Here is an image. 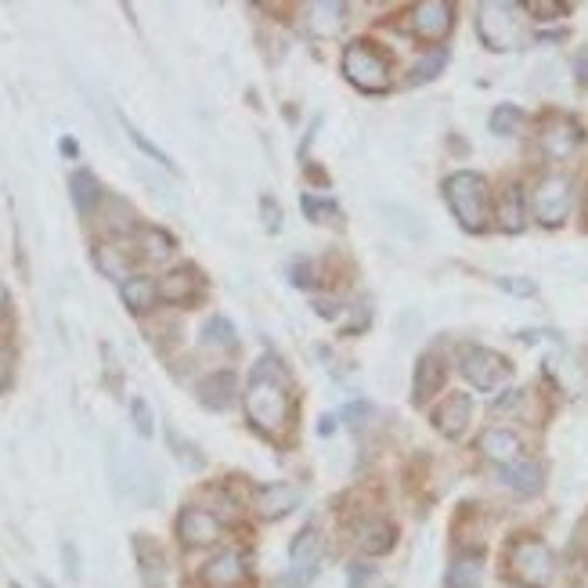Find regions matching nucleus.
<instances>
[{"label":"nucleus","instance_id":"1","mask_svg":"<svg viewBox=\"0 0 588 588\" xmlns=\"http://www.w3.org/2000/svg\"><path fill=\"white\" fill-rule=\"evenodd\" d=\"M242 405H245V419H250V427L256 433L279 437L285 427H290L293 379L275 354H264V358L253 365L250 382H245V393H242Z\"/></svg>","mask_w":588,"mask_h":588},{"label":"nucleus","instance_id":"2","mask_svg":"<svg viewBox=\"0 0 588 588\" xmlns=\"http://www.w3.org/2000/svg\"><path fill=\"white\" fill-rule=\"evenodd\" d=\"M108 476H113L116 495L134 505H156L162 495L159 473L153 470V462L141 451L123 448L119 441H113V451H108Z\"/></svg>","mask_w":588,"mask_h":588},{"label":"nucleus","instance_id":"3","mask_svg":"<svg viewBox=\"0 0 588 588\" xmlns=\"http://www.w3.org/2000/svg\"><path fill=\"white\" fill-rule=\"evenodd\" d=\"M444 199L448 210L455 213V221L462 231L470 235H481L491 221V196H487V181L473 170H459L444 181Z\"/></svg>","mask_w":588,"mask_h":588},{"label":"nucleus","instance_id":"4","mask_svg":"<svg viewBox=\"0 0 588 588\" xmlns=\"http://www.w3.org/2000/svg\"><path fill=\"white\" fill-rule=\"evenodd\" d=\"M505 567L519 588H549L556 581V556L542 538H516L505 549Z\"/></svg>","mask_w":588,"mask_h":588},{"label":"nucleus","instance_id":"5","mask_svg":"<svg viewBox=\"0 0 588 588\" xmlns=\"http://www.w3.org/2000/svg\"><path fill=\"white\" fill-rule=\"evenodd\" d=\"M476 36L487 51H519L524 48V19H519L516 4H502V0H487L476 8Z\"/></svg>","mask_w":588,"mask_h":588},{"label":"nucleus","instance_id":"6","mask_svg":"<svg viewBox=\"0 0 588 588\" xmlns=\"http://www.w3.org/2000/svg\"><path fill=\"white\" fill-rule=\"evenodd\" d=\"M344 76L354 87L365 94H382L390 87V62L376 44H365V40H354L344 51Z\"/></svg>","mask_w":588,"mask_h":588},{"label":"nucleus","instance_id":"7","mask_svg":"<svg viewBox=\"0 0 588 588\" xmlns=\"http://www.w3.org/2000/svg\"><path fill=\"white\" fill-rule=\"evenodd\" d=\"M574 207V181L564 174H545L531 191V210H535L542 228H559Z\"/></svg>","mask_w":588,"mask_h":588},{"label":"nucleus","instance_id":"8","mask_svg":"<svg viewBox=\"0 0 588 588\" xmlns=\"http://www.w3.org/2000/svg\"><path fill=\"white\" fill-rule=\"evenodd\" d=\"M322 567V531L304 527L290 549V570L275 581V588H307Z\"/></svg>","mask_w":588,"mask_h":588},{"label":"nucleus","instance_id":"9","mask_svg":"<svg viewBox=\"0 0 588 588\" xmlns=\"http://www.w3.org/2000/svg\"><path fill=\"white\" fill-rule=\"evenodd\" d=\"M459 368H462V376L470 379V387L476 390H498L502 382L513 376V365L505 361L498 350H487V347H466Z\"/></svg>","mask_w":588,"mask_h":588},{"label":"nucleus","instance_id":"10","mask_svg":"<svg viewBox=\"0 0 588 588\" xmlns=\"http://www.w3.org/2000/svg\"><path fill=\"white\" fill-rule=\"evenodd\" d=\"M585 141V130H581V123L578 119H570L564 113H556L542 123V134H538V148H542V156L545 159H553V162H564L570 159L574 153L581 148Z\"/></svg>","mask_w":588,"mask_h":588},{"label":"nucleus","instance_id":"11","mask_svg":"<svg viewBox=\"0 0 588 588\" xmlns=\"http://www.w3.org/2000/svg\"><path fill=\"white\" fill-rule=\"evenodd\" d=\"M224 527L210 510H199V505H185L181 516H177V538L188 549H207V545L221 542Z\"/></svg>","mask_w":588,"mask_h":588},{"label":"nucleus","instance_id":"12","mask_svg":"<svg viewBox=\"0 0 588 588\" xmlns=\"http://www.w3.org/2000/svg\"><path fill=\"white\" fill-rule=\"evenodd\" d=\"M451 25H455V8L448 0H422L412 8V33L427 44H444Z\"/></svg>","mask_w":588,"mask_h":588},{"label":"nucleus","instance_id":"13","mask_svg":"<svg viewBox=\"0 0 588 588\" xmlns=\"http://www.w3.org/2000/svg\"><path fill=\"white\" fill-rule=\"evenodd\" d=\"M470 419H473L470 393L451 390L448 398L433 408V427H437V433H441V437H448V441H459V437L470 430Z\"/></svg>","mask_w":588,"mask_h":588},{"label":"nucleus","instance_id":"14","mask_svg":"<svg viewBox=\"0 0 588 588\" xmlns=\"http://www.w3.org/2000/svg\"><path fill=\"white\" fill-rule=\"evenodd\" d=\"M202 585L207 588H239L245 578H250V567H245V556L242 553H221V556H213L207 567H202Z\"/></svg>","mask_w":588,"mask_h":588},{"label":"nucleus","instance_id":"15","mask_svg":"<svg viewBox=\"0 0 588 588\" xmlns=\"http://www.w3.org/2000/svg\"><path fill=\"white\" fill-rule=\"evenodd\" d=\"M481 455L505 470V466H513V462L524 459V444H519V437L513 430L491 427V430L481 433Z\"/></svg>","mask_w":588,"mask_h":588},{"label":"nucleus","instance_id":"16","mask_svg":"<svg viewBox=\"0 0 588 588\" xmlns=\"http://www.w3.org/2000/svg\"><path fill=\"white\" fill-rule=\"evenodd\" d=\"M199 293H202V279L191 264L174 267L159 279V300H167V304H191Z\"/></svg>","mask_w":588,"mask_h":588},{"label":"nucleus","instance_id":"17","mask_svg":"<svg viewBox=\"0 0 588 588\" xmlns=\"http://www.w3.org/2000/svg\"><path fill=\"white\" fill-rule=\"evenodd\" d=\"M444 379H448V365L441 354H422L416 361V376H412V401L427 405L433 393L444 387Z\"/></svg>","mask_w":588,"mask_h":588},{"label":"nucleus","instance_id":"18","mask_svg":"<svg viewBox=\"0 0 588 588\" xmlns=\"http://www.w3.org/2000/svg\"><path fill=\"white\" fill-rule=\"evenodd\" d=\"M199 405L210 408V412H224V408L235 405V393H239V382H235V372H210L207 379H199Z\"/></svg>","mask_w":588,"mask_h":588},{"label":"nucleus","instance_id":"19","mask_svg":"<svg viewBox=\"0 0 588 588\" xmlns=\"http://www.w3.org/2000/svg\"><path fill=\"white\" fill-rule=\"evenodd\" d=\"M296 505H300V487H296V484L279 481V484H267V487L256 491V513L264 516V519L290 516Z\"/></svg>","mask_w":588,"mask_h":588},{"label":"nucleus","instance_id":"20","mask_svg":"<svg viewBox=\"0 0 588 588\" xmlns=\"http://www.w3.org/2000/svg\"><path fill=\"white\" fill-rule=\"evenodd\" d=\"M134 559H138L145 588H162V578H167V556H162L153 535H134Z\"/></svg>","mask_w":588,"mask_h":588},{"label":"nucleus","instance_id":"21","mask_svg":"<svg viewBox=\"0 0 588 588\" xmlns=\"http://www.w3.org/2000/svg\"><path fill=\"white\" fill-rule=\"evenodd\" d=\"M70 199H73V207H76L80 217H91L105 202V188H102V181L87 167H80L70 177Z\"/></svg>","mask_w":588,"mask_h":588},{"label":"nucleus","instance_id":"22","mask_svg":"<svg viewBox=\"0 0 588 588\" xmlns=\"http://www.w3.org/2000/svg\"><path fill=\"white\" fill-rule=\"evenodd\" d=\"M498 228L505 235H519L527 224V199H524V188L519 185H505L502 196H498V213H495Z\"/></svg>","mask_w":588,"mask_h":588},{"label":"nucleus","instance_id":"23","mask_svg":"<svg viewBox=\"0 0 588 588\" xmlns=\"http://www.w3.org/2000/svg\"><path fill=\"white\" fill-rule=\"evenodd\" d=\"M484 581V553L481 549H462L444 574L448 588H481Z\"/></svg>","mask_w":588,"mask_h":588},{"label":"nucleus","instance_id":"24","mask_svg":"<svg viewBox=\"0 0 588 588\" xmlns=\"http://www.w3.org/2000/svg\"><path fill=\"white\" fill-rule=\"evenodd\" d=\"M502 484L510 487L513 495L531 498V495H538V491H542V484H545V470L538 466V462L519 459V462H513V466H505V470H502Z\"/></svg>","mask_w":588,"mask_h":588},{"label":"nucleus","instance_id":"25","mask_svg":"<svg viewBox=\"0 0 588 588\" xmlns=\"http://www.w3.org/2000/svg\"><path fill=\"white\" fill-rule=\"evenodd\" d=\"M119 300H123V307H127L130 314L153 311L156 300H159V282L145 279V275H130L127 282L119 285Z\"/></svg>","mask_w":588,"mask_h":588},{"label":"nucleus","instance_id":"26","mask_svg":"<svg viewBox=\"0 0 588 588\" xmlns=\"http://www.w3.org/2000/svg\"><path fill=\"white\" fill-rule=\"evenodd\" d=\"M347 22V4L339 0H318V4L307 8V25L318 36H336Z\"/></svg>","mask_w":588,"mask_h":588},{"label":"nucleus","instance_id":"27","mask_svg":"<svg viewBox=\"0 0 588 588\" xmlns=\"http://www.w3.org/2000/svg\"><path fill=\"white\" fill-rule=\"evenodd\" d=\"M199 339H202V347L217 350V354H235L239 350V333H235V325L224 318V314H213V318L202 322Z\"/></svg>","mask_w":588,"mask_h":588},{"label":"nucleus","instance_id":"28","mask_svg":"<svg viewBox=\"0 0 588 588\" xmlns=\"http://www.w3.org/2000/svg\"><path fill=\"white\" fill-rule=\"evenodd\" d=\"M94 267L102 271L105 279H113V282H127L130 279V267H134V260L127 250H119V245L113 242H102V245H94Z\"/></svg>","mask_w":588,"mask_h":588},{"label":"nucleus","instance_id":"29","mask_svg":"<svg viewBox=\"0 0 588 588\" xmlns=\"http://www.w3.org/2000/svg\"><path fill=\"white\" fill-rule=\"evenodd\" d=\"M393 542H398V531L387 519H368V524L358 531V549L365 556H387L393 549Z\"/></svg>","mask_w":588,"mask_h":588},{"label":"nucleus","instance_id":"30","mask_svg":"<svg viewBox=\"0 0 588 588\" xmlns=\"http://www.w3.org/2000/svg\"><path fill=\"white\" fill-rule=\"evenodd\" d=\"M444 65H448V48H433L427 51L422 59L412 65V73H408V84H430V80H437L444 73Z\"/></svg>","mask_w":588,"mask_h":588},{"label":"nucleus","instance_id":"31","mask_svg":"<svg viewBox=\"0 0 588 588\" xmlns=\"http://www.w3.org/2000/svg\"><path fill=\"white\" fill-rule=\"evenodd\" d=\"M167 444H170L174 459L181 462V466H188V470H207V455L199 451V444L185 441V437L177 433L174 427H167Z\"/></svg>","mask_w":588,"mask_h":588},{"label":"nucleus","instance_id":"32","mask_svg":"<svg viewBox=\"0 0 588 588\" xmlns=\"http://www.w3.org/2000/svg\"><path fill=\"white\" fill-rule=\"evenodd\" d=\"M105 207H108V228H113L116 235H134V231H141L138 228V217H134V210L123 199L105 196Z\"/></svg>","mask_w":588,"mask_h":588},{"label":"nucleus","instance_id":"33","mask_svg":"<svg viewBox=\"0 0 588 588\" xmlns=\"http://www.w3.org/2000/svg\"><path fill=\"white\" fill-rule=\"evenodd\" d=\"M138 245H141V253L148 260H167L174 253V239L162 228H141L138 231Z\"/></svg>","mask_w":588,"mask_h":588},{"label":"nucleus","instance_id":"34","mask_svg":"<svg viewBox=\"0 0 588 588\" xmlns=\"http://www.w3.org/2000/svg\"><path fill=\"white\" fill-rule=\"evenodd\" d=\"M123 130H127V138H130L134 145H138V148H141V153H145L148 159H153V162H159V167H162V170H170V174H177V162H174V159H170L167 153H162V148H159L156 141H148V138H145V134H141L138 127H134V123H130L127 116H123Z\"/></svg>","mask_w":588,"mask_h":588},{"label":"nucleus","instance_id":"35","mask_svg":"<svg viewBox=\"0 0 588 588\" xmlns=\"http://www.w3.org/2000/svg\"><path fill=\"white\" fill-rule=\"evenodd\" d=\"M519 123H524V108L505 102V105L495 108V113H491L487 127H491V134H498V138H510V134L519 130Z\"/></svg>","mask_w":588,"mask_h":588},{"label":"nucleus","instance_id":"36","mask_svg":"<svg viewBox=\"0 0 588 588\" xmlns=\"http://www.w3.org/2000/svg\"><path fill=\"white\" fill-rule=\"evenodd\" d=\"M300 210H304L307 221H314V224H339V207L333 199L304 196V199H300Z\"/></svg>","mask_w":588,"mask_h":588},{"label":"nucleus","instance_id":"37","mask_svg":"<svg viewBox=\"0 0 588 588\" xmlns=\"http://www.w3.org/2000/svg\"><path fill=\"white\" fill-rule=\"evenodd\" d=\"M130 422H134V430H138V437L156 433V416L145 398H130Z\"/></svg>","mask_w":588,"mask_h":588},{"label":"nucleus","instance_id":"38","mask_svg":"<svg viewBox=\"0 0 588 588\" xmlns=\"http://www.w3.org/2000/svg\"><path fill=\"white\" fill-rule=\"evenodd\" d=\"M527 15H535L538 22H556V19H567L570 15V4H556V0H531L524 4Z\"/></svg>","mask_w":588,"mask_h":588},{"label":"nucleus","instance_id":"39","mask_svg":"<svg viewBox=\"0 0 588 588\" xmlns=\"http://www.w3.org/2000/svg\"><path fill=\"white\" fill-rule=\"evenodd\" d=\"M260 221H264L271 235H279L282 231V207L275 196H260Z\"/></svg>","mask_w":588,"mask_h":588},{"label":"nucleus","instance_id":"40","mask_svg":"<svg viewBox=\"0 0 588 588\" xmlns=\"http://www.w3.org/2000/svg\"><path fill=\"white\" fill-rule=\"evenodd\" d=\"M11 379H15V354H11V347L0 344V393L11 387Z\"/></svg>","mask_w":588,"mask_h":588},{"label":"nucleus","instance_id":"41","mask_svg":"<svg viewBox=\"0 0 588 588\" xmlns=\"http://www.w3.org/2000/svg\"><path fill=\"white\" fill-rule=\"evenodd\" d=\"M498 290H505V293H513V296H535L538 293V285L531 282V279H498Z\"/></svg>","mask_w":588,"mask_h":588},{"label":"nucleus","instance_id":"42","mask_svg":"<svg viewBox=\"0 0 588 588\" xmlns=\"http://www.w3.org/2000/svg\"><path fill=\"white\" fill-rule=\"evenodd\" d=\"M368 581H372V567H365V564H350V588H365Z\"/></svg>","mask_w":588,"mask_h":588},{"label":"nucleus","instance_id":"43","mask_svg":"<svg viewBox=\"0 0 588 588\" xmlns=\"http://www.w3.org/2000/svg\"><path fill=\"white\" fill-rule=\"evenodd\" d=\"M519 398H524L519 390H505V398L495 401V412H513V408L519 405Z\"/></svg>","mask_w":588,"mask_h":588},{"label":"nucleus","instance_id":"44","mask_svg":"<svg viewBox=\"0 0 588 588\" xmlns=\"http://www.w3.org/2000/svg\"><path fill=\"white\" fill-rule=\"evenodd\" d=\"M574 76H578L581 80V84L588 87V48L578 54V59H574Z\"/></svg>","mask_w":588,"mask_h":588},{"label":"nucleus","instance_id":"45","mask_svg":"<svg viewBox=\"0 0 588 588\" xmlns=\"http://www.w3.org/2000/svg\"><path fill=\"white\" fill-rule=\"evenodd\" d=\"M8 311H11V296H8V290H4V282H0V322L8 318Z\"/></svg>","mask_w":588,"mask_h":588},{"label":"nucleus","instance_id":"46","mask_svg":"<svg viewBox=\"0 0 588 588\" xmlns=\"http://www.w3.org/2000/svg\"><path fill=\"white\" fill-rule=\"evenodd\" d=\"M62 153H65V156H76L80 148H76V141H73V138H65V141H62Z\"/></svg>","mask_w":588,"mask_h":588},{"label":"nucleus","instance_id":"47","mask_svg":"<svg viewBox=\"0 0 588 588\" xmlns=\"http://www.w3.org/2000/svg\"><path fill=\"white\" fill-rule=\"evenodd\" d=\"M585 221H588V191H585Z\"/></svg>","mask_w":588,"mask_h":588}]
</instances>
